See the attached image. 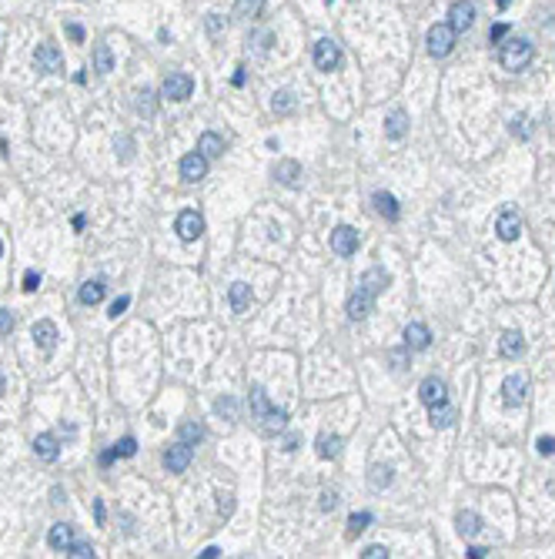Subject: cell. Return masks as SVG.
<instances>
[{"label":"cell","mask_w":555,"mask_h":559,"mask_svg":"<svg viewBox=\"0 0 555 559\" xmlns=\"http://www.w3.org/2000/svg\"><path fill=\"white\" fill-rule=\"evenodd\" d=\"M532 57H535V47H532V41H526V37H512V41H505L502 50H498V61H502L505 71H526L528 64H532Z\"/></svg>","instance_id":"1"},{"label":"cell","mask_w":555,"mask_h":559,"mask_svg":"<svg viewBox=\"0 0 555 559\" xmlns=\"http://www.w3.org/2000/svg\"><path fill=\"white\" fill-rule=\"evenodd\" d=\"M455 27L451 24H435L432 31H428V37H425V44H428V54L432 57H449L451 47H455Z\"/></svg>","instance_id":"2"},{"label":"cell","mask_w":555,"mask_h":559,"mask_svg":"<svg viewBox=\"0 0 555 559\" xmlns=\"http://www.w3.org/2000/svg\"><path fill=\"white\" fill-rule=\"evenodd\" d=\"M191 91H195V77H191V74H181V71L167 74L164 84H161V94H164L167 101H188V97H191Z\"/></svg>","instance_id":"3"},{"label":"cell","mask_w":555,"mask_h":559,"mask_svg":"<svg viewBox=\"0 0 555 559\" xmlns=\"http://www.w3.org/2000/svg\"><path fill=\"white\" fill-rule=\"evenodd\" d=\"M34 67H37L41 74H57V71H64V54L57 50V44H37V50H34Z\"/></svg>","instance_id":"4"},{"label":"cell","mask_w":555,"mask_h":559,"mask_svg":"<svg viewBox=\"0 0 555 559\" xmlns=\"http://www.w3.org/2000/svg\"><path fill=\"white\" fill-rule=\"evenodd\" d=\"M331 251L338 258H351L355 251H358V231L348 225H338L335 231H331Z\"/></svg>","instance_id":"5"},{"label":"cell","mask_w":555,"mask_h":559,"mask_svg":"<svg viewBox=\"0 0 555 559\" xmlns=\"http://www.w3.org/2000/svg\"><path fill=\"white\" fill-rule=\"evenodd\" d=\"M338 64H342V47L335 44L331 37L318 41L315 44V67L318 71H338Z\"/></svg>","instance_id":"6"},{"label":"cell","mask_w":555,"mask_h":559,"mask_svg":"<svg viewBox=\"0 0 555 559\" xmlns=\"http://www.w3.org/2000/svg\"><path fill=\"white\" fill-rule=\"evenodd\" d=\"M174 228H178V235H181V242H197L201 238V231H204V218L197 212H181L178 214V221H174Z\"/></svg>","instance_id":"7"},{"label":"cell","mask_w":555,"mask_h":559,"mask_svg":"<svg viewBox=\"0 0 555 559\" xmlns=\"http://www.w3.org/2000/svg\"><path fill=\"white\" fill-rule=\"evenodd\" d=\"M526 395H528V378L526 375H509L505 382H502V402H505L509 408L522 406Z\"/></svg>","instance_id":"8"},{"label":"cell","mask_w":555,"mask_h":559,"mask_svg":"<svg viewBox=\"0 0 555 559\" xmlns=\"http://www.w3.org/2000/svg\"><path fill=\"white\" fill-rule=\"evenodd\" d=\"M208 174V158L201 151H191V154H184L181 158V178L188 184H195V181H201Z\"/></svg>","instance_id":"9"},{"label":"cell","mask_w":555,"mask_h":559,"mask_svg":"<svg viewBox=\"0 0 555 559\" xmlns=\"http://www.w3.org/2000/svg\"><path fill=\"white\" fill-rule=\"evenodd\" d=\"M449 24L455 27V34L468 31V27L475 24V4H472V0H455L449 11Z\"/></svg>","instance_id":"10"},{"label":"cell","mask_w":555,"mask_h":559,"mask_svg":"<svg viewBox=\"0 0 555 559\" xmlns=\"http://www.w3.org/2000/svg\"><path fill=\"white\" fill-rule=\"evenodd\" d=\"M191 459H195V446L178 442V446H171L164 453V469L167 472H184V469L191 466Z\"/></svg>","instance_id":"11"},{"label":"cell","mask_w":555,"mask_h":559,"mask_svg":"<svg viewBox=\"0 0 555 559\" xmlns=\"http://www.w3.org/2000/svg\"><path fill=\"white\" fill-rule=\"evenodd\" d=\"M419 399L425 402V406H438V402H445V399H449V385H445L438 375H428L419 385Z\"/></svg>","instance_id":"12"},{"label":"cell","mask_w":555,"mask_h":559,"mask_svg":"<svg viewBox=\"0 0 555 559\" xmlns=\"http://www.w3.org/2000/svg\"><path fill=\"white\" fill-rule=\"evenodd\" d=\"M372 305H375V295L372 291H365V288H358L351 298H348V318L351 322H361V318H368V312H372Z\"/></svg>","instance_id":"13"},{"label":"cell","mask_w":555,"mask_h":559,"mask_svg":"<svg viewBox=\"0 0 555 559\" xmlns=\"http://www.w3.org/2000/svg\"><path fill=\"white\" fill-rule=\"evenodd\" d=\"M496 235L502 238V242H515V238L522 235V218H519V212H502V214H498Z\"/></svg>","instance_id":"14"},{"label":"cell","mask_w":555,"mask_h":559,"mask_svg":"<svg viewBox=\"0 0 555 559\" xmlns=\"http://www.w3.org/2000/svg\"><path fill=\"white\" fill-rule=\"evenodd\" d=\"M34 342H37V345L44 348V352H54V348H57V325H54V322H47V318H41V322H37V325H34Z\"/></svg>","instance_id":"15"},{"label":"cell","mask_w":555,"mask_h":559,"mask_svg":"<svg viewBox=\"0 0 555 559\" xmlns=\"http://www.w3.org/2000/svg\"><path fill=\"white\" fill-rule=\"evenodd\" d=\"M428 345H432V332H428L421 322H412L405 329V348L408 352H425Z\"/></svg>","instance_id":"16"},{"label":"cell","mask_w":555,"mask_h":559,"mask_svg":"<svg viewBox=\"0 0 555 559\" xmlns=\"http://www.w3.org/2000/svg\"><path fill=\"white\" fill-rule=\"evenodd\" d=\"M372 205H375V212L381 214L385 221H398V218H402V208H398L395 195H388V191H375V195H372Z\"/></svg>","instance_id":"17"},{"label":"cell","mask_w":555,"mask_h":559,"mask_svg":"<svg viewBox=\"0 0 555 559\" xmlns=\"http://www.w3.org/2000/svg\"><path fill=\"white\" fill-rule=\"evenodd\" d=\"M405 134H408V114L402 107H395L388 118H385V137H388V141H402Z\"/></svg>","instance_id":"18"},{"label":"cell","mask_w":555,"mask_h":559,"mask_svg":"<svg viewBox=\"0 0 555 559\" xmlns=\"http://www.w3.org/2000/svg\"><path fill=\"white\" fill-rule=\"evenodd\" d=\"M34 453H37V459H44V462H54V459L60 455L57 436H50V432H41V436L34 439Z\"/></svg>","instance_id":"19"},{"label":"cell","mask_w":555,"mask_h":559,"mask_svg":"<svg viewBox=\"0 0 555 559\" xmlns=\"http://www.w3.org/2000/svg\"><path fill=\"white\" fill-rule=\"evenodd\" d=\"M388 272H385V268H368V272L361 275V282H358V288H365V291H372V295H375L378 298V291H385V288H388Z\"/></svg>","instance_id":"20"},{"label":"cell","mask_w":555,"mask_h":559,"mask_svg":"<svg viewBox=\"0 0 555 559\" xmlns=\"http://www.w3.org/2000/svg\"><path fill=\"white\" fill-rule=\"evenodd\" d=\"M197 151L204 154V158H218V154H225V137L214 134V131H204V134L197 137Z\"/></svg>","instance_id":"21"},{"label":"cell","mask_w":555,"mask_h":559,"mask_svg":"<svg viewBox=\"0 0 555 559\" xmlns=\"http://www.w3.org/2000/svg\"><path fill=\"white\" fill-rule=\"evenodd\" d=\"M248 402H251V415H255V419H268L271 412H274V406L268 402V395H265V389H261V385H251Z\"/></svg>","instance_id":"22"},{"label":"cell","mask_w":555,"mask_h":559,"mask_svg":"<svg viewBox=\"0 0 555 559\" xmlns=\"http://www.w3.org/2000/svg\"><path fill=\"white\" fill-rule=\"evenodd\" d=\"M455 526H458V536L475 539V536L482 532V516L479 513H458L455 516Z\"/></svg>","instance_id":"23"},{"label":"cell","mask_w":555,"mask_h":559,"mask_svg":"<svg viewBox=\"0 0 555 559\" xmlns=\"http://www.w3.org/2000/svg\"><path fill=\"white\" fill-rule=\"evenodd\" d=\"M77 298H80V305L104 302V282H101V278H90V282H84V285H80V291H77Z\"/></svg>","instance_id":"24"},{"label":"cell","mask_w":555,"mask_h":559,"mask_svg":"<svg viewBox=\"0 0 555 559\" xmlns=\"http://www.w3.org/2000/svg\"><path fill=\"white\" fill-rule=\"evenodd\" d=\"M47 543H50V549H64V553H67V546L74 543V529L64 526V523L50 526V532H47Z\"/></svg>","instance_id":"25"},{"label":"cell","mask_w":555,"mask_h":559,"mask_svg":"<svg viewBox=\"0 0 555 559\" xmlns=\"http://www.w3.org/2000/svg\"><path fill=\"white\" fill-rule=\"evenodd\" d=\"M428 408H432V412H428V419H432L435 429H449V425L455 422V415H458V412L449 406V399H445V402H438V406H428Z\"/></svg>","instance_id":"26"},{"label":"cell","mask_w":555,"mask_h":559,"mask_svg":"<svg viewBox=\"0 0 555 559\" xmlns=\"http://www.w3.org/2000/svg\"><path fill=\"white\" fill-rule=\"evenodd\" d=\"M498 348H502L505 359H519V355L526 352V338H522V332H505L502 342H498Z\"/></svg>","instance_id":"27"},{"label":"cell","mask_w":555,"mask_h":559,"mask_svg":"<svg viewBox=\"0 0 555 559\" xmlns=\"http://www.w3.org/2000/svg\"><path fill=\"white\" fill-rule=\"evenodd\" d=\"M227 298H231V308H234V312H248V305H251V285L234 282L231 291H227Z\"/></svg>","instance_id":"28"},{"label":"cell","mask_w":555,"mask_h":559,"mask_svg":"<svg viewBox=\"0 0 555 559\" xmlns=\"http://www.w3.org/2000/svg\"><path fill=\"white\" fill-rule=\"evenodd\" d=\"M271 111H274L278 118L295 114V94H291V91H274V94H271Z\"/></svg>","instance_id":"29"},{"label":"cell","mask_w":555,"mask_h":559,"mask_svg":"<svg viewBox=\"0 0 555 559\" xmlns=\"http://www.w3.org/2000/svg\"><path fill=\"white\" fill-rule=\"evenodd\" d=\"M318 455H321V459H338V455H342V436L321 432V436H318Z\"/></svg>","instance_id":"30"},{"label":"cell","mask_w":555,"mask_h":559,"mask_svg":"<svg viewBox=\"0 0 555 559\" xmlns=\"http://www.w3.org/2000/svg\"><path fill=\"white\" fill-rule=\"evenodd\" d=\"M298 174H301V165L298 161H291V158H285V161L274 165V178H278L281 184H295L298 181Z\"/></svg>","instance_id":"31"},{"label":"cell","mask_w":555,"mask_h":559,"mask_svg":"<svg viewBox=\"0 0 555 559\" xmlns=\"http://www.w3.org/2000/svg\"><path fill=\"white\" fill-rule=\"evenodd\" d=\"M94 71H97V74H111V71H114V54H111L107 44L94 47Z\"/></svg>","instance_id":"32"},{"label":"cell","mask_w":555,"mask_h":559,"mask_svg":"<svg viewBox=\"0 0 555 559\" xmlns=\"http://www.w3.org/2000/svg\"><path fill=\"white\" fill-rule=\"evenodd\" d=\"M391 479H395V472H391V466H372V472H368V483H372V489H388Z\"/></svg>","instance_id":"33"},{"label":"cell","mask_w":555,"mask_h":559,"mask_svg":"<svg viewBox=\"0 0 555 559\" xmlns=\"http://www.w3.org/2000/svg\"><path fill=\"white\" fill-rule=\"evenodd\" d=\"M134 107H137V114L141 118H154L157 114V101H154V91H137V101H134Z\"/></svg>","instance_id":"34"},{"label":"cell","mask_w":555,"mask_h":559,"mask_svg":"<svg viewBox=\"0 0 555 559\" xmlns=\"http://www.w3.org/2000/svg\"><path fill=\"white\" fill-rule=\"evenodd\" d=\"M204 439V429L197 422H181L178 425V442H188V446H197Z\"/></svg>","instance_id":"35"},{"label":"cell","mask_w":555,"mask_h":559,"mask_svg":"<svg viewBox=\"0 0 555 559\" xmlns=\"http://www.w3.org/2000/svg\"><path fill=\"white\" fill-rule=\"evenodd\" d=\"M372 526V513H351L348 516V539H355L361 529Z\"/></svg>","instance_id":"36"},{"label":"cell","mask_w":555,"mask_h":559,"mask_svg":"<svg viewBox=\"0 0 555 559\" xmlns=\"http://www.w3.org/2000/svg\"><path fill=\"white\" fill-rule=\"evenodd\" d=\"M261 11H265V0H238L234 4L238 17H261Z\"/></svg>","instance_id":"37"},{"label":"cell","mask_w":555,"mask_h":559,"mask_svg":"<svg viewBox=\"0 0 555 559\" xmlns=\"http://www.w3.org/2000/svg\"><path fill=\"white\" fill-rule=\"evenodd\" d=\"M214 412H218V415H227V419H238V399H231V395L218 399V402H214Z\"/></svg>","instance_id":"38"},{"label":"cell","mask_w":555,"mask_h":559,"mask_svg":"<svg viewBox=\"0 0 555 559\" xmlns=\"http://www.w3.org/2000/svg\"><path fill=\"white\" fill-rule=\"evenodd\" d=\"M134 453H137V442L131 436H124L118 446H114V455H118V459H131Z\"/></svg>","instance_id":"39"},{"label":"cell","mask_w":555,"mask_h":559,"mask_svg":"<svg viewBox=\"0 0 555 559\" xmlns=\"http://www.w3.org/2000/svg\"><path fill=\"white\" fill-rule=\"evenodd\" d=\"M512 134L528 141V137H532V121H528V118H515V121H512Z\"/></svg>","instance_id":"40"},{"label":"cell","mask_w":555,"mask_h":559,"mask_svg":"<svg viewBox=\"0 0 555 559\" xmlns=\"http://www.w3.org/2000/svg\"><path fill=\"white\" fill-rule=\"evenodd\" d=\"M67 556L90 559V556H94V546H90V543H71V546H67Z\"/></svg>","instance_id":"41"},{"label":"cell","mask_w":555,"mask_h":559,"mask_svg":"<svg viewBox=\"0 0 555 559\" xmlns=\"http://www.w3.org/2000/svg\"><path fill=\"white\" fill-rule=\"evenodd\" d=\"M218 513L225 516V519L234 513V496H231V492H221V496H218Z\"/></svg>","instance_id":"42"},{"label":"cell","mask_w":555,"mask_h":559,"mask_svg":"<svg viewBox=\"0 0 555 559\" xmlns=\"http://www.w3.org/2000/svg\"><path fill=\"white\" fill-rule=\"evenodd\" d=\"M127 305H131V298H127V295H120V298H114V302H111V312H107V315L120 318L124 312H127Z\"/></svg>","instance_id":"43"},{"label":"cell","mask_w":555,"mask_h":559,"mask_svg":"<svg viewBox=\"0 0 555 559\" xmlns=\"http://www.w3.org/2000/svg\"><path fill=\"white\" fill-rule=\"evenodd\" d=\"M535 449H539V455H555V436H539Z\"/></svg>","instance_id":"44"},{"label":"cell","mask_w":555,"mask_h":559,"mask_svg":"<svg viewBox=\"0 0 555 559\" xmlns=\"http://www.w3.org/2000/svg\"><path fill=\"white\" fill-rule=\"evenodd\" d=\"M505 34H509V24H492V27H489V44H498Z\"/></svg>","instance_id":"45"},{"label":"cell","mask_w":555,"mask_h":559,"mask_svg":"<svg viewBox=\"0 0 555 559\" xmlns=\"http://www.w3.org/2000/svg\"><path fill=\"white\" fill-rule=\"evenodd\" d=\"M14 332V315L7 308H0V335H10Z\"/></svg>","instance_id":"46"},{"label":"cell","mask_w":555,"mask_h":559,"mask_svg":"<svg viewBox=\"0 0 555 559\" xmlns=\"http://www.w3.org/2000/svg\"><path fill=\"white\" fill-rule=\"evenodd\" d=\"M37 288H41V272L30 268V272L24 275V291H37Z\"/></svg>","instance_id":"47"},{"label":"cell","mask_w":555,"mask_h":559,"mask_svg":"<svg viewBox=\"0 0 555 559\" xmlns=\"http://www.w3.org/2000/svg\"><path fill=\"white\" fill-rule=\"evenodd\" d=\"M361 556L365 559H388V549H385V546H368Z\"/></svg>","instance_id":"48"},{"label":"cell","mask_w":555,"mask_h":559,"mask_svg":"<svg viewBox=\"0 0 555 559\" xmlns=\"http://www.w3.org/2000/svg\"><path fill=\"white\" fill-rule=\"evenodd\" d=\"M338 506V492H321V509L328 513V509H335Z\"/></svg>","instance_id":"49"},{"label":"cell","mask_w":555,"mask_h":559,"mask_svg":"<svg viewBox=\"0 0 555 559\" xmlns=\"http://www.w3.org/2000/svg\"><path fill=\"white\" fill-rule=\"evenodd\" d=\"M208 31H211V37H218V34H221V17H218V14L208 17Z\"/></svg>","instance_id":"50"},{"label":"cell","mask_w":555,"mask_h":559,"mask_svg":"<svg viewBox=\"0 0 555 559\" xmlns=\"http://www.w3.org/2000/svg\"><path fill=\"white\" fill-rule=\"evenodd\" d=\"M104 502H101V499H97V502H94V519H97V526H104Z\"/></svg>","instance_id":"51"},{"label":"cell","mask_w":555,"mask_h":559,"mask_svg":"<svg viewBox=\"0 0 555 559\" xmlns=\"http://www.w3.org/2000/svg\"><path fill=\"white\" fill-rule=\"evenodd\" d=\"M67 34H71V41H77V44L84 41V27H80V24H71V27H67Z\"/></svg>","instance_id":"52"},{"label":"cell","mask_w":555,"mask_h":559,"mask_svg":"<svg viewBox=\"0 0 555 559\" xmlns=\"http://www.w3.org/2000/svg\"><path fill=\"white\" fill-rule=\"evenodd\" d=\"M244 81H248V77H244V67H238L234 77H231V84H234V88H244Z\"/></svg>","instance_id":"53"},{"label":"cell","mask_w":555,"mask_h":559,"mask_svg":"<svg viewBox=\"0 0 555 559\" xmlns=\"http://www.w3.org/2000/svg\"><path fill=\"white\" fill-rule=\"evenodd\" d=\"M391 362H395V368H405V352H391Z\"/></svg>","instance_id":"54"},{"label":"cell","mask_w":555,"mask_h":559,"mask_svg":"<svg viewBox=\"0 0 555 559\" xmlns=\"http://www.w3.org/2000/svg\"><path fill=\"white\" fill-rule=\"evenodd\" d=\"M114 459H118V455H114V449H107V453L101 455V459H97V462H101V466L107 469V466H111V462H114Z\"/></svg>","instance_id":"55"},{"label":"cell","mask_w":555,"mask_h":559,"mask_svg":"<svg viewBox=\"0 0 555 559\" xmlns=\"http://www.w3.org/2000/svg\"><path fill=\"white\" fill-rule=\"evenodd\" d=\"M468 556H472V559H482V556H489V549H479V546H472V549H468Z\"/></svg>","instance_id":"56"},{"label":"cell","mask_w":555,"mask_h":559,"mask_svg":"<svg viewBox=\"0 0 555 559\" xmlns=\"http://www.w3.org/2000/svg\"><path fill=\"white\" fill-rule=\"evenodd\" d=\"M285 449H288V453H295V449H298V436H288L285 439Z\"/></svg>","instance_id":"57"},{"label":"cell","mask_w":555,"mask_h":559,"mask_svg":"<svg viewBox=\"0 0 555 559\" xmlns=\"http://www.w3.org/2000/svg\"><path fill=\"white\" fill-rule=\"evenodd\" d=\"M201 556H204V559H214V556H221V549H218V546H208V549H204Z\"/></svg>","instance_id":"58"},{"label":"cell","mask_w":555,"mask_h":559,"mask_svg":"<svg viewBox=\"0 0 555 559\" xmlns=\"http://www.w3.org/2000/svg\"><path fill=\"white\" fill-rule=\"evenodd\" d=\"M496 4H498V7H502V11H505V7H509L512 0H496Z\"/></svg>","instance_id":"59"},{"label":"cell","mask_w":555,"mask_h":559,"mask_svg":"<svg viewBox=\"0 0 555 559\" xmlns=\"http://www.w3.org/2000/svg\"><path fill=\"white\" fill-rule=\"evenodd\" d=\"M0 258H3V242H0Z\"/></svg>","instance_id":"60"},{"label":"cell","mask_w":555,"mask_h":559,"mask_svg":"<svg viewBox=\"0 0 555 559\" xmlns=\"http://www.w3.org/2000/svg\"><path fill=\"white\" fill-rule=\"evenodd\" d=\"M328 4H331V0H328Z\"/></svg>","instance_id":"61"}]
</instances>
